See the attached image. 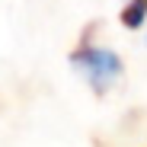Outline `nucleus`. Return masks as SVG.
I'll use <instances>...</instances> for the list:
<instances>
[{
	"label": "nucleus",
	"mask_w": 147,
	"mask_h": 147,
	"mask_svg": "<svg viewBox=\"0 0 147 147\" xmlns=\"http://www.w3.org/2000/svg\"><path fill=\"white\" fill-rule=\"evenodd\" d=\"M147 16V0H131V3L121 10V26H128V29H138L141 22Z\"/></svg>",
	"instance_id": "2"
},
{
	"label": "nucleus",
	"mask_w": 147,
	"mask_h": 147,
	"mask_svg": "<svg viewBox=\"0 0 147 147\" xmlns=\"http://www.w3.org/2000/svg\"><path fill=\"white\" fill-rule=\"evenodd\" d=\"M70 64L74 67H80L86 74V80L93 83L96 93H106L109 83L121 74V61L115 51H109V48H99V45H93V26L83 32L80 45L70 51Z\"/></svg>",
	"instance_id": "1"
}]
</instances>
